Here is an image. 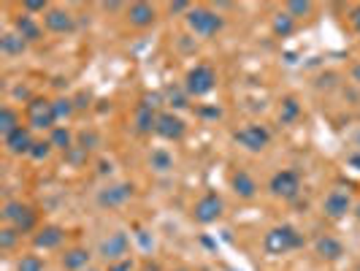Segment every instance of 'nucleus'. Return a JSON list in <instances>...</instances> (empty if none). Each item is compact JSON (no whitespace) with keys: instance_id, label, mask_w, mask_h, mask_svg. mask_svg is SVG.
<instances>
[{"instance_id":"obj_7","label":"nucleus","mask_w":360,"mask_h":271,"mask_svg":"<svg viewBox=\"0 0 360 271\" xmlns=\"http://www.w3.org/2000/svg\"><path fill=\"white\" fill-rule=\"evenodd\" d=\"M233 139L244 146V149H250V152H263V149L271 144V130L266 125L250 122V125L238 127Z\"/></svg>"},{"instance_id":"obj_11","label":"nucleus","mask_w":360,"mask_h":271,"mask_svg":"<svg viewBox=\"0 0 360 271\" xmlns=\"http://www.w3.org/2000/svg\"><path fill=\"white\" fill-rule=\"evenodd\" d=\"M184 130H187V125H184V120H181L179 114L165 111V114L158 117V127H155V133H158L160 139H165V141H179L181 136H184Z\"/></svg>"},{"instance_id":"obj_3","label":"nucleus","mask_w":360,"mask_h":271,"mask_svg":"<svg viewBox=\"0 0 360 271\" xmlns=\"http://www.w3.org/2000/svg\"><path fill=\"white\" fill-rule=\"evenodd\" d=\"M187 25H190V30L200 38H212L217 36L219 30H222V17L212 11V8H203V6H195L190 14H187Z\"/></svg>"},{"instance_id":"obj_31","label":"nucleus","mask_w":360,"mask_h":271,"mask_svg":"<svg viewBox=\"0 0 360 271\" xmlns=\"http://www.w3.org/2000/svg\"><path fill=\"white\" fill-rule=\"evenodd\" d=\"M49 152H52V141H36L33 149H30V158H33V160H46Z\"/></svg>"},{"instance_id":"obj_5","label":"nucleus","mask_w":360,"mask_h":271,"mask_svg":"<svg viewBox=\"0 0 360 271\" xmlns=\"http://www.w3.org/2000/svg\"><path fill=\"white\" fill-rule=\"evenodd\" d=\"M269 190H271V196H276V198L292 201L301 193V174L292 171V168H282V171H276V174L271 177Z\"/></svg>"},{"instance_id":"obj_2","label":"nucleus","mask_w":360,"mask_h":271,"mask_svg":"<svg viewBox=\"0 0 360 271\" xmlns=\"http://www.w3.org/2000/svg\"><path fill=\"white\" fill-rule=\"evenodd\" d=\"M214 87H217V73L206 63H198L195 68H190L187 76H184V90H187V95H193V98H203V95H209Z\"/></svg>"},{"instance_id":"obj_4","label":"nucleus","mask_w":360,"mask_h":271,"mask_svg":"<svg viewBox=\"0 0 360 271\" xmlns=\"http://www.w3.org/2000/svg\"><path fill=\"white\" fill-rule=\"evenodd\" d=\"M57 122V111H54V101L49 98H33L27 103V127L36 130H54Z\"/></svg>"},{"instance_id":"obj_21","label":"nucleus","mask_w":360,"mask_h":271,"mask_svg":"<svg viewBox=\"0 0 360 271\" xmlns=\"http://www.w3.org/2000/svg\"><path fill=\"white\" fill-rule=\"evenodd\" d=\"M14 27H17V36L22 38L25 44H27V41H38V38H41V25H38L30 14H19L17 22H14Z\"/></svg>"},{"instance_id":"obj_24","label":"nucleus","mask_w":360,"mask_h":271,"mask_svg":"<svg viewBox=\"0 0 360 271\" xmlns=\"http://www.w3.org/2000/svg\"><path fill=\"white\" fill-rule=\"evenodd\" d=\"M25 41L17 36V33H6V36L0 38V52L6 54V57H14V54H22L25 52Z\"/></svg>"},{"instance_id":"obj_30","label":"nucleus","mask_w":360,"mask_h":271,"mask_svg":"<svg viewBox=\"0 0 360 271\" xmlns=\"http://www.w3.org/2000/svg\"><path fill=\"white\" fill-rule=\"evenodd\" d=\"M17 271H44V260L38 255H25L17 263Z\"/></svg>"},{"instance_id":"obj_15","label":"nucleus","mask_w":360,"mask_h":271,"mask_svg":"<svg viewBox=\"0 0 360 271\" xmlns=\"http://www.w3.org/2000/svg\"><path fill=\"white\" fill-rule=\"evenodd\" d=\"M323 209H325V215L328 217L339 220V217H344L349 209H352V198H349V193H344V190H333V193H328V196H325Z\"/></svg>"},{"instance_id":"obj_28","label":"nucleus","mask_w":360,"mask_h":271,"mask_svg":"<svg viewBox=\"0 0 360 271\" xmlns=\"http://www.w3.org/2000/svg\"><path fill=\"white\" fill-rule=\"evenodd\" d=\"M19 231L17 228H11V225H8V228H3V231H0V250H6V253H8V250H14V247H17V241H19Z\"/></svg>"},{"instance_id":"obj_34","label":"nucleus","mask_w":360,"mask_h":271,"mask_svg":"<svg viewBox=\"0 0 360 271\" xmlns=\"http://www.w3.org/2000/svg\"><path fill=\"white\" fill-rule=\"evenodd\" d=\"M136 266H133V260L130 258H125V260H117V263H108V271H133Z\"/></svg>"},{"instance_id":"obj_20","label":"nucleus","mask_w":360,"mask_h":271,"mask_svg":"<svg viewBox=\"0 0 360 271\" xmlns=\"http://www.w3.org/2000/svg\"><path fill=\"white\" fill-rule=\"evenodd\" d=\"M92 255L84 250V247H73V250H65L63 255V269L65 271H82L90 266Z\"/></svg>"},{"instance_id":"obj_23","label":"nucleus","mask_w":360,"mask_h":271,"mask_svg":"<svg viewBox=\"0 0 360 271\" xmlns=\"http://www.w3.org/2000/svg\"><path fill=\"white\" fill-rule=\"evenodd\" d=\"M298 117H301V103H298L295 98H285V101H282V108H279V122H282V125H292Z\"/></svg>"},{"instance_id":"obj_37","label":"nucleus","mask_w":360,"mask_h":271,"mask_svg":"<svg viewBox=\"0 0 360 271\" xmlns=\"http://www.w3.org/2000/svg\"><path fill=\"white\" fill-rule=\"evenodd\" d=\"M349 165H355V168L360 171V152H355V155L349 158Z\"/></svg>"},{"instance_id":"obj_36","label":"nucleus","mask_w":360,"mask_h":271,"mask_svg":"<svg viewBox=\"0 0 360 271\" xmlns=\"http://www.w3.org/2000/svg\"><path fill=\"white\" fill-rule=\"evenodd\" d=\"M352 25H355V30L360 33V6L355 8V11H352Z\"/></svg>"},{"instance_id":"obj_19","label":"nucleus","mask_w":360,"mask_h":271,"mask_svg":"<svg viewBox=\"0 0 360 271\" xmlns=\"http://www.w3.org/2000/svg\"><path fill=\"white\" fill-rule=\"evenodd\" d=\"M158 117L160 114H155V103H141V106L136 108V130L139 133H152L155 127H158Z\"/></svg>"},{"instance_id":"obj_13","label":"nucleus","mask_w":360,"mask_h":271,"mask_svg":"<svg viewBox=\"0 0 360 271\" xmlns=\"http://www.w3.org/2000/svg\"><path fill=\"white\" fill-rule=\"evenodd\" d=\"M65 241V231L57 225H44L33 234V247L36 250H57Z\"/></svg>"},{"instance_id":"obj_12","label":"nucleus","mask_w":360,"mask_h":271,"mask_svg":"<svg viewBox=\"0 0 360 271\" xmlns=\"http://www.w3.org/2000/svg\"><path fill=\"white\" fill-rule=\"evenodd\" d=\"M6 141V149L11 152V155H30V149H33V133H30V127L27 125H19L11 136H6L3 139Z\"/></svg>"},{"instance_id":"obj_1","label":"nucleus","mask_w":360,"mask_h":271,"mask_svg":"<svg viewBox=\"0 0 360 271\" xmlns=\"http://www.w3.org/2000/svg\"><path fill=\"white\" fill-rule=\"evenodd\" d=\"M301 244H304V239L292 225H276L263 239V247H266L269 255H288L292 250H298Z\"/></svg>"},{"instance_id":"obj_35","label":"nucleus","mask_w":360,"mask_h":271,"mask_svg":"<svg viewBox=\"0 0 360 271\" xmlns=\"http://www.w3.org/2000/svg\"><path fill=\"white\" fill-rule=\"evenodd\" d=\"M168 11H171V14H179V11H187V14H190L193 8H190V3H184V0H176V3H171V6H168Z\"/></svg>"},{"instance_id":"obj_38","label":"nucleus","mask_w":360,"mask_h":271,"mask_svg":"<svg viewBox=\"0 0 360 271\" xmlns=\"http://www.w3.org/2000/svg\"><path fill=\"white\" fill-rule=\"evenodd\" d=\"M352 73H355V79H358V82H360V65H358V68H355V71H352Z\"/></svg>"},{"instance_id":"obj_6","label":"nucleus","mask_w":360,"mask_h":271,"mask_svg":"<svg viewBox=\"0 0 360 271\" xmlns=\"http://www.w3.org/2000/svg\"><path fill=\"white\" fill-rule=\"evenodd\" d=\"M3 220H6L11 228H17L19 234H30V231H36V225H38L36 212H33L27 203H17V201L6 203V209H3Z\"/></svg>"},{"instance_id":"obj_18","label":"nucleus","mask_w":360,"mask_h":271,"mask_svg":"<svg viewBox=\"0 0 360 271\" xmlns=\"http://www.w3.org/2000/svg\"><path fill=\"white\" fill-rule=\"evenodd\" d=\"M314 250H317V255H320L323 260H339L344 255L342 241L333 239V236H320V239L314 241Z\"/></svg>"},{"instance_id":"obj_9","label":"nucleus","mask_w":360,"mask_h":271,"mask_svg":"<svg viewBox=\"0 0 360 271\" xmlns=\"http://www.w3.org/2000/svg\"><path fill=\"white\" fill-rule=\"evenodd\" d=\"M127 250H130V239L127 234L117 231V234H108V239L101 241V258L106 263H117V260H125Z\"/></svg>"},{"instance_id":"obj_40","label":"nucleus","mask_w":360,"mask_h":271,"mask_svg":"<svg viewBox=\"0 0 360 271\" xmlns=\"http://www.w3.org/2000/svg\"><path fill=\"white\" fill-rule=\"evenodd\" d=\"M179 271H187V269H179Z\"/></svg>"},{"instance_id":"obj_32","label":"nucleus","mask_w":360,"mask_h":271,"mask_svg":"<svg viewBox=\"0 0 360 271\" xmlns=\"http://www.w3.org/2000/svg\"><path fill=\"white\" fill-rule=\"evenodd\" d=\"M22 8H25L27 14H38V11L44 14V11H49V3H46V0H25Z\"/></svg>"},{"instance_id":"obj_41","label":"nucleus","mask_w":360,"mask_h":271,"mask_svg":"<svg viewBox=\"0 0 360 271\" xmlns=\"http://www.w3.org/2000/svg\"><path fill=\"white\" fill-rule=\"evenodd\" d=\"M358 271H360V266H358Z\"/></svg>"},{"instance_id":"obj_14","label":"nucleus","mask_w":360,"mask_h":271,"mask_svg":"<svg viewBox=\"0 0 360 271\" xmlns=\"http://www.w3.org/2000/svg\"><path fill=\"white\" fill-rule=\"evenodd\" d=\"M155 19H158V11H155V6H149V3H130V6H127V22H130L133 27H139V30L152 27Z\"/></svg>"},{"instance_id":"obj_39","label":"nucleus","mask_w":360,"mask_h":271,"mask_svg":"<svg viewBox=\"0 0 360 271\" xmlns=\"http://www.w3.org/2000/svg\"><path fill=\"white\" fill-rule=\"evenodd\" d=\"M355 215H358V220H360V203H358V209H355Z\"/></svg>"},{"instance_id":"obj_16","label":"nucleus","mask_w":360,"mask_h":271,"mask_svg":"<svg viewBox=\"0 0 360 271\" xmlns=\"http://www.w3.org/2000/svg\"><path fill=\"white\" fill-rule=\"evenodd\" d=\"M44 25L52 33H71L73 27H76V22H73V17L65 8H49L46 17H44Z\"/></svg>"},{"instance_id":"obj_33","label":"nucleus","mask_w":360,"mask_h":271,"mask_svg":"<svg viewBox=\"0 0 360 271\" xmlns=\"http://www.w3.org/2000/svg\"><path fill=\"white\" fill-rule=\"evenodd\" d=\"M54 111H57V120H63V117H71L73 114V106L68 98H60V101H54Z\"/></svg>"},{"instance_id":"obj_27","label":"nucleus","mask_w":360,"mask_h":271,"mask_svg":"<svg viewBox=\"0 0 360 271\" xmlns=\"http://www.w3.org/2000/svg\"><path fill=\"white\" fill-rule=\"evenodd\" d=\"M292 30H295V19L290 17L288 11H285V14H276V17H274V33H276V36L288 38L290 33H292Z\"/></svg>"},{"instance_id":"obj_22","label":"nucleus","mask_w":360,"mask_h":271,"mask_svg":"<svg viewBox=\"0 0 360 271\" xmlns=\"http://www.w3.org/2000/svg\"><path fill=\"white\" fill-rule=\"evenodd\" d=\"M19 125H22V122H19V114L14 111V108L11 106L0 108V133H3V139H6V136H11Z\"/></svg>"},{"instance_id":"obj_25","label":"nucleus","mask_w":360,"mask_h":271,"mask_svg":"<svg viewBox=\"0 0 360 271\" xmlns=\"http://www.w3.org/2000/svg\"><path fill=\"white\" fill-rule=\"evenodd\" d=\"M149 165L155 168V171H171L174 168V158H171V152L168 149H152V155H149Z\"/></svg>"},{"instance_id":"obj_10","label":"nucleus","mask_w":360,"mask_h":271,"mask_svg":"<svg viewBox=\"0 0 360 271\" xmlns=\"http://www.w3.org/2000/svg\"><path fill=\"white\" fill-rule=\"evenodd\" d=\"M130 198H133V184H127V182L108 184V187H103V190L98 193V203H101L103 209H117V206L127 203Z\"/></svg>"},{"instance_id":"obj_29","label":"nucleus","mask_w":360,"mask_h":271,"mask_svg":"<svg viewBox=\"0 0 360 271\" xmlns=\"http://www.w3.org/2000/svg\"><path fill=\"white\" fill-rule=\"evenodd\" d=\"M309 11H311V3H309V0H290V3H288V14L292 19L307 17Z\"/></svg>"},{"instance_id":"obj_26","label":"nucleus","mask_w":360,"mask_h":271,"mask_svg":"<svg viewBox=\"0 0 360 271\" xmlns=\"http://www.w3.org/2000/svg\"><path fill=\"white\" fill-rule=\"evenodd\" d=\"M49 141H52V146H57V149L68 152V149L73 146V136H71V130H68V127L57 125L52 130V136H49Z\"/></svg>"},{"instance_id":"obj_17","label":"nucleus","mask_w":360,"mask_h":271,"mask_svg":"<svg viewBox=\"0 0 360 271\" xmlns=\"http://www.w3.org/2000/svg\"><path fill=\"white\" fill-rule=\"evenodd\" d=\"M231 184H233V193L238 198L250 201L257 196V184H255V179L247 171H236L233 177H231Z\"/></svg>"},{"instance_id":"obj_8","label":"nucleus","mask_w":360,"mask_h":271,"mask_svg":"<svg viewBox=\"0 0 360 271\" xmlns=\"http://www.w3.org/2000/svg\"><path fill=\"white\" fill-rule=\"evenodd\" d=\"M222 212H225V203H222V198H219L217 193H206V196L198 198V203L193 206V217H195V222H200V225L217 222V220L222 217Z\"/></svg>"}]
</instances>
